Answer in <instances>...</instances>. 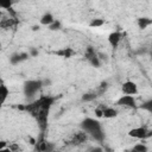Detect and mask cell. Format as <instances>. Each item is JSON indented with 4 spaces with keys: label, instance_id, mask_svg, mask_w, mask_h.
<instances>
[{
    "label": "cell",
    "instance_id": "cell-3",
    "mask_svg": "<svg viewBox=\"0 0 152 152\" xmlns=\"http://www.w3.org/2000/svg\"><path fill=\"white\" fill-rule=\"evenodd\" d=\"M128 137L133 138V139H138V140H144L147 137H150V132L146 127L144 126H138V127H133L127 132Z\"/></svg>",
    "mask_w": 152,
    "mask_h": 152
},
{
    "label": "cell",
    "instance_id": "cell-9",
    "mask_svg": "<svg viewBox=\"0 0 152 152\" xmlns=\"http://www.w3.org/2000/svg\"><path fill=\"white\" fill-rule=\"evenodd\" d=\"M137 25L140 30H146L148 26L152 25V19L147 17H140L137 19Z\"/></svg>",
    "mask_w": 152,
    "mask_h": 152
},
{
    "label": "cell",
    "instance_id": "cell-10",
    "mask_svg": "<svg viewBox=\"0 0 152 152\" xmlns=\"http://www.w3.org/2000/svg\"><path fill=\"white\" fill-rule=\"evenodd\" d=\"M27 57H28L27 53H24V52H20V53H19V52H17V53H13V55L11 56L10 61H11L12 64H18L19 62L27 59Z\"/></svg>",
    "mask_w": 152,
    "mask_h": 152
},
{
    "label": "cell",
    "instance_id": "cell-12",
    "mask_svg": "<svg viewBox=\"0 0 152 152\" xmlns=\"http://www.w3.org/2000/svg\"><path fill=\"white\" fill-rule=\"evenodd\" d=\"M74 50L70 49V48H66V49H63V50H59L57 51V55H59L61 57H64V58H70L74 56Z\"/></svg>",
    "mask_w": 152,
    "mask_h": 152
},
{
    "label": "cell",
    "instance_id": "cell-18",
    "mask_svg": "<svg viewBox=\"0 0 152 152\" xmlns=\"http://www.w3.org/2000/svg\"><path fill=\"white\" fill-rule=\"evenodd\" d=\"M11 6H12V2H10V1H7V2H0V7H1V8L10 10Z\"/></svg>",
    "mask_w": 152,
    "mask_h": 152
},
{
    "label": "cell",
    "instance_id": "cell-6",
    "mask_svg": "<svg viewBox=\"0 0 152 152\" xmlns=\"http://www.w3.org/2000/svg\"><path fill=\"white\" fill-rule=\"evenodd\" d=\"M121 38H122V36H121V33H120L119 31H113V32H110V33L108 34L107 40H108V44H109L112 48L116 49V48L119 46L120 42H121Z\"/></svg>",
    "mask_w": 152,
    "mask_h": 152
},
{
    "label": "cell",
    "instance_id": "cell-19",
    "mask_svg": "<svg viewBox=\"0 0 152 152\" xmlns=\"http://www.w3.org/2000/svg\"><path fill=\"white\" fill-rule=\"evenodd\" d=\"M95 113H96V116H97V118H102V109L96 108V109H95Z\"/></svg>",
    "mask_w": 152,
    "mask_h": 152
},
{
    "label": "cell",
    "instance_id": "cell-4",
    "mask_svg": "<svg viewBox=\"0 0 152 152\" xmlns=\"http://www.w3.org/2000/svg\"><path fill=\"white\" fill-rule=\"evenodd\" d=\"M138 84L134 81H125L121 84V93L122 95H131V96H135L138 94Z\"/></svg>",
    "mask_w": 152,
    "mask_h": 152
},
{
    "label": "cell",
    "instance_id": "cell-14",
    "mask_svg": "<svg viewBox=\"0 0 152 152\" xmlns=\"http://www.w3.org/2000/svg\"><path fill=\"white\" fill-rule=\"evenodd\" d=\"M103 25H104V19H102V18L91 19V21L89 23V27H95V28L101 27V26H103Z\"/></svg>",
    "mask_w": 152,
    "mask_h": 152
},
{
    "label": "cell",
    "instance_id": "cell-1",
    "mask_svg": "<svg viewBox=\"0 0 152 152\" xmlns=\"http://www.w3.org/2000/svg\"><path fill=\"white\" fill-rule=\"evenodd\" d=\"M81 128L87 135H90L91 138H94L97 141H102L104 138V133H103V128H102L101 124L93 118L84 119L81 122Z\"/></svg>",
    "mask_w": 152,
    "mask_h": 152
},
{
    "label": "cell",
    "instance_id": "cell-21",
    "mask_svg": "<svg viewBox=\"0 0 152 152\" xmlns=\"http://www.w3.org/2000/svg\"><path fill=\"white\" fill-rule=\"evenodd\" d=\"M0 152H13L10 147H5V148H2V150H0Z\"/></svg>",
    "mask_w": 152,
    "mask_h": 152
},
{
    "label": "cell",
    "instance_id": "cell-2",
    "mask_svg": "<svg viewBox=\"0 0 152 152\" xmlns=\"http://www.w3.org/2000/svg\"><path fill=\"white\" fill-rule=\"evenodd\" d=\"M42 88V81L30 80L24 83V94L26 96H33Z\"/></svg>",
    "mask_w": 152,
    "mask_h": 152
},
{
    "label": "cell",
    "instance_id": "cell-22",
    "mask_svg": "<svg viewBox=\"0 0 152 152\" xmlns=\"http://www.w3.org/2000/svg\"><path fill=\"white\" fill-rule=\"evenodd\" d=\"M148 152H152V151H148Z\"/></svg>",
    "mask_w": 152,
    "mask_h": 152
},
{
    "label": "cell",
    "instance_id": "cell-16",
    "mask_svg": "<svg viewBox=\"0 0 152 152\" xmlns=\"http://www.w3.org/2000/svg\"><path fill=\"white\" fill-rule=\"evenodd\" d=\"M49 28L52 30V31H55V30H59V28H61V23H59L58 20H55V23H53L52 25H50Z\"/></svg>",
    "mask_w": 152,
    "mask_h": 152
},
{
    "label": "cell",
    "instance_id": "cell-13",
    "mask_svg": "<svg viewBox=\"0 0 152 152\" xmlns=\"http://www.w3.org/2000/svg\"><path fill=\"white\" fill-rule=\"evenodd\" d=\"M132 152H148V147L144 142H138V144L133 145Z\"/></svg>",
    "mask_w": 152,
    "mask_h": 152
},
{
    "label": "cell",
    "instance_id": "cell-17",
    "mask_svg": "<svg viewBox=\"0 0 152 152\" xmlns=\"http://www.w3.org/2000/svg\"><path fill=\"white\" fill-rule=\"evenodd\" d=\"M95 94H84L83 96H82V100L83 101H90V100H93V99H95Z\"/></svg>",
    "mask_w": 152,
    "mask_h": 152
},
{
    "label": "cell",
    "instance_id": "cell-15",
    "mask_svg": "<svg viewBox=\"0 0 152 152\" xmlns=\"http://www.w3.org/2000/svg\"><path fill=\"white\" fill-rule=\"evenodd\" d=\"M141 108L145 109V110H148V112H152V99L144 102V104H141Z\"/></svg>",
    "mask_w": 152,
    "mask_h": 152
},
{
    "label": "cell",
    "instance_id": "cell-5",
    "mask_svg": "<svg viewBox=\"0 0 152 152\" xmlns=\"http://www.w3.org/2000/svg\"><path fill=\"white\" fill-rule=\"evenodd\" d=\"M116 104L122 106V107H127V108H134L137 106V101H135V97L134 96H131V95H121L118 99Z\"/></svg>",
    "mask_w": 152,
    "mask_h": 152
},
{
    "label": "cell",
    "instance_id": "cell-8",
    "mask_svg": "<svg viewBox=\"0 0 152 152\" xmlns=\"http://www.w3.org/2000/svg\"><path fill=\"white\" fill-rule=\"evenodd\" d=\"M118 116V110L114 107H104L102 108V118L104 119H114Z\"/></svg>",
    "mask_w": 152,
    "mask_h": 152
},
{
    "label": "cell",
    "instance_id": "cell-11",
    "mask_svg": "<svg viewBox=\"0 0 152 152\" xmlns=\"http://www.w3.org/2000/svg\"><path fill=\"white\" fill-rule=\"evenodd\" d=\"M0 95H1V101L2 103L7 100V97L10 96V88L5 84V83H1L0 86Z\"/></svg>",
    "mask_w": 152,
    "mask_h": 152
},
{
    "label": "cell",
    "instance_id": "cell-7",
    "mask_svg": "<svg viewBox=\"0 0 152 152\" xmlns=\"http://www.w3.org/2000/svg\"><path fill=\"white\" fill-rule=\"evenodd\" d=\"M55 17H53V14L52 13H50V12H45L42 17H40V19H39V24L40 25H43V26H50V25H52L53 23H55Z\"/></svg>",
    "mask_w": 152,
    "mask_h": 152
},
{
    "label": "cell",
    "instance_id": "cell-20",
    "mask_svg": "<svg viewBox=\"0 0 152 152\" xmlns=\"http://www.w3.org/2000/svg\"><path fill=\"white\" fill-rule=\"evenodd\" d=\"M90 152H103V151H102V148H100V147H95V148H93Z\"/></svg>",
    "mask_w": 152,
    "mask_h": 152
}]
</instances>
